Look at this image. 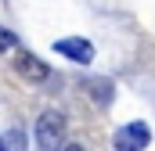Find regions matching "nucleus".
Listing matches in <instances>:
<instances>
[{
  "label": "nucleus",
  "instance_id": "obj_1",
  "mask_svg": "<svg viewBox=\"0 0 155 151\" xmlns=\"http://www.w3.org/2000/svg\"><path fill=\"white\" fill-rule=\"evenodd\" d=\"M36 140L43 151H58L65 144V115L61 112H43L36 119Z\"/></svg>",
  "mask_w": 155,
  "mask_h": 151
},
{
  "label": "nucleus",
  "instance_id": "obj_2",
  "mask_svg": "<svg viewBox=\"0 0 155 151\" xmlns=\"http://www.w3.org/2000/svg\"><path fill=\"white\" fill-rule=\"evenodd\" d=\"M148 140H152L148 126L144 122H130V126H123L116 133V151H144Z\"/></svg>",
  "mask_w": 155,
  "mask_h": 151
},
{
  "label": "nucleus",
  "instance_id": "obj_3",
  "mask_svg": "<svg viewBox=\"0 0 155 151\" xmlns=\"http://www.w3.org/2000/svg\"><path fill=\"white\" fill-rule=\"evenodd\" d=\"M15 69H18V76H22L25 83H43V79L51 76L40 58H33L29 50H18V47H15Z\"/></svg>",
  "mask_w": 155,
  "mask_h": 151
},
{
  "label": "nucleus",
  "instance_id": "obj_4",
  "mask_svg": "<svg viewBox=\"0 0 155 151\" xmlns=\"http://www.w3.org/2000/svg\"><path fill=\"white\" fill-rule=\"evenodd\" d=\"M54 50L65 54V58H72V61H79V65H90V61H94V47H90V40H83V36H65V40H58Z\"/></svg>",
  "mask_w": 155,
  "mask_h": 151
},
{
  "label": "nucleus",
  "instance_id": "obj_5",
  "mask_svg": "<svg viewBox=\"0 0 155 151\" xmlns=\"http://www.w3.org/2000/svg\"><path fill=\"white\" fill-rule=\"evenodd\" d=\"M0 151H25V137H22L18 126H11V130L0 137Z\"/></svg>",
  "mask_w": 155,
  "mask_h": 151
},
{
  "label": "nucleus",
  "instance_id": "obj_6",
  "mask_svg": "<svg viewBox=\"0 0 155 151\" xmlns=\"http://www.w3.org/2000/svg\"><path fill=\"white\" fill-rule=\"evenodd\" d=\"M15 47H18V36L0 25V54H7V50H15Z\"/></svg>",
  "mask_w": 155,
  "mask_h": 151
},
{
  "label": "nucleus",
  "instance_id": "obj_7",
  "mask_svg": "<svg viewBox=\"0 0 155 151\" xmlns=\"http://www.w3.org/2000/svg\"><path fill=\"white\" fill-rule=\"evenodd\" d=\"M61 151H83V148H79V144H69V148H61Z\"/></svg>",
  "mask_w": 155,
  "mask_h": 151
}]
</instances>
